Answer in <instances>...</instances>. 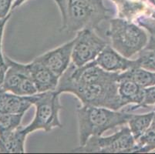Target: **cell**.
Instances as JSON below:
<instances>
[{
  "mask_svg": "<svg viewBox=\"0 0 155 154\" xmlns=\"http://www.w3.org/2000/svg\"><path fill=\"white\" fill-rule=\"evenodd\" d=\"M56 91L60 94L73 93L84 105L105 107L113 110L124 107L119 95L117 80L79 84L60 77Z\"/></svg>",
  "mask_w": 155,
  "mask_h": 154,
  "instance_id": "obj_3",
  "label": "cell"
},
{
  "mask_svg": "<svg viewBox=\"0 0 155 154\" xmlns=\"http://www.w3.org/2000/svg\"><path fill=\"white\" fill-rule=\"evenodd\" d=\"M120 77L130 79L142 88L155 86V72L145 70L141 67H135L120 73Z\"/></svg>",
  "mask_w": 155,
  "mask_h": 154,
  "instance_id": "obj_16",
  "label": "cell"
},
{
  "mask_svg": "<svg viewBox=\"0 0 155 154\" xmlns=\"http://www.w3.org/2000/svg\"><path fill=\"white\" fill-rule=\"evenodd\" d=\"M12 2L13 0H0V19L5 18L9 15Z\"/></svg>",
  "mask_w": 155,
  "mask_h": 154,
  "instance_id": "obj_23",
  "label": "cell"
},
{
  "mask_svg": "<svg viewBox=\"0 0 155 154\" xmlns=\"http://www.w3.org/2000/svg\"><path fill=\"white\" fill-rule=\"evenodd\" d=\"M154 116L148 129L136 141L135 152H149L155 149V107Z\"/></svg>",
  "mask_w": 155,
  "mask_h": 154,
  "instance_id": "obj_18",
  "label": "cell"
},
{
  "mask_svg": "<svg viewBox=\"0 0 155 154\" xmlns=\"http://www.w3.org/2000/svg\"><path fill=\"white\" fill-rule=\"evenodd\" d=\"M7 69H8V66L7 65H1L0 64V87L3 83L4 78H5V72H6Z\"/></svg>",
  "mask_w": 155,
  "mask_h": 154,
  "instance_id": "obj_24",
  "label": "cell"
},
{
  "mask_svg": "<svg viewBox=\"0 0 155 154\" xmlns=\"http://www.w3.org/2000/svg\"><path fill=\"white\" fill-rule=\"evenodd\" d=\"M26 68L30 78L36 85L38 93H45L56 90L60 77L54 74L46 66L33 60L26 64Z\"/></svg>",
  "mask_w": 155,
  "mask_h": 154,
  "instance_id": "obj_10",
  "label": "cell"
},
{
  "mask_svg": "<svg viewBox=\"0 0 155 154\" xmlns=\"http://www.w3.org/2000/svg\"><path fill=\"white\" fill-rule=\"evenodd\" d=\"M26 0H13V3H12V10H13V9H15V8H17V7L20 6L21 5H22L23 2H26Z\"/></svg>",
  "mask_w": 155,
  "mask_h": 154,
  "instance_id": "obj_25",
  "label": "cell"
},
{
  "mask_svg": "<svg viewBox=\"0 0 155 154\" xmlns=\"http://www.w3.org/2000/svg\"><path fill=\"white\" fill-rule=\"evenodd\" d=\"M118 92L124 106L131 103L139 105L143 101V88L130 79L120 77V75Z\"/></svg>",
  "mask_w": 155,
  "mask_h": 154,
  "instance_id": "obj_13",
  "label": "cell"
},
{
  "mask_svg": "<svg viewBox=\"0 0 155 154\" xmlns=\"http://www.w3.org/2000/svg\"><path fill=\"white\" fill-rule=\"evenodd\" d=\"M60 97V93L56 90L38 93V98L34 103V119L30 124L22 126V131L26 135L39 129L48 133L55 128L63 127L60 120V112L63 110Z\"/></svg>",
  "mask_w": 155,
  "mask_h": 154,
  "instance_id": "obj_5",
  "label": "cell"
},
{
  "mask_svg": "<svg viewBox=\"0 0 155 154\" xmlns=\"http://www.w3.org/2000/svg\"><path fill=\"white\" fill-rule=\"evenodd\" d=\"M38 93L32 96H19L0 90V113L25 114L31 106L34 105Z\"/></svg>",
  "mask_w": 155,
  "mask_h": 154,
  "instance_id": "obj_11",
  "label": "cell"
},
{
  "mask_svg": "<svg viewBox=\"0 0 155 154\" xmlns=\"http://www.w3.org/2000/svg\"><path fill=\"white\" fill-rule=\"evenodd\" d=\"M134 22L147 29L151 36H155V8L149 6Z\"/></svg>",
  "mask_w": 155,
  "mask_h": 154,
  "instance_id": "obj_20",
  "label": "cell"
},
{
  "mask_svg": "<svg viewBox=\"0 0 155 154\" xmlns=\"http://www.w3.org/2000/svg\"><path fill=\"white\" fill-rule=\"evenodd\" d=\"M72 51V63L80 67L97 59L101 51L108 44L94 29H84L77 32Z\"/></svg>",
  "mask_w": 155,
  "mask_h": 154,
  "instance_id": "obj_7",
  "label": "cell"
},
{
  "mask_svg": "<svg viewBox=\"0 0 155 154\" xmlns=\"http://www.w3.org/2000/svg\"><path fill=\"white\" fill-rule=\"evenodd\" d=\"M153 116L154 111L145 114H132L127 123L135 140H137L148 129L153 120Z\"/></svg>",
  "mask_w": 155,
  "mask_h": 154,
  "instance_id": "obj_15",
  "label": "cell"
},
{
  "mask_svg": "<svg viewBox=\"0 0 155 154\" xmlns=\"http://www.w3.org/2000/svg\"><path fill=\"white\" fill-rule=\"evenodd\" d=\"M26 135L22 126L10 132L0 134V153H23Z\"/></svg>",
  "mask_w": 155,
  "mask_h": 154,
  "instance_id": "obj_12",
  "label": "cell"
},
{
  "mask_svg": "<svg viewBox=\"0 0 155 154\" xmlns=\"http://www.w3.org/2000/svg\"><path fill=\"white\" fill-rule=\"evenodd\" d=\"M138 67L155 72V36H150L143 49L138 53L136 59Z\"/></svg>",
  "mask_w": 155,
  "mask_h": 154,
  "instance_id": "obj_17",
  "label": "cell"
},
{
  "mask_svg": "<svg viewBox=\"0 0 155 154\" xmlns=\"http://www.w3.org/2000/svg\"><path fill=\"white\" fill-rule=\"evenodd\" d=\"M24 114L0 113V134L10 132L21 126Z\"/></svg>",
  "mask_w": 155,
  "mask_h": 154,
  "instance_id": "obj_19",
  "label": "cell"
},
{
  "mask_svg": "<svg viewBox=\"0 0 155 154\" xmlns=\"http://www.w3.org/2000/svg\"><path fill=\"white\" fill-rule=\"evenodd\" d=\"M73 39L53 50L48 51L44 54L35 58L34 60L44 65L59 77L67 71L72 60Z\"/></svg>",
  "mask_w": 155,
  "mask_h": 154,
  "instance_id": "obj_8",
  "label": "cell"
},
{
  "mask_svg": "<svg viewBox=\"0 0 155 154\" xmlns=\"http://www.w3.org/2000/svg\"><path fill=\"white\" fill-rule=\"evenodd\" d=\"M135 150L136 140L129 127L124 126L109 136H91L84 146H80L73 151L76 152L126 153L135 152Z\"/></svg>",
  "mask_w": 155,
  "mask_h": 154,
  "instance_id": "obj_6",
  "label": "cell"
},
{
  "mask_svg": "<svg viewBox=\"0 0 155 154\" xmlns=\"http://www.w3.org/2000/svg\"><path fill=\"white\" fill-rule=\"evenodd\" d=\"M117 8L119 18L134 22L148 5L147 0H112Z\"/></svg>",
  "mask_w": 155,
  "mask_h": 154,
  "instance_id": "obj_14",
  "label": "cell"
},
{
  "mask_svg": "<svg viewBox=\"0 0 155 154\" xmlns=\"http://www.w3.org/2000/svg\"><path fill=\"white\" fill-rule=\"evenodd\" d=\"M147 1L149 3H150L151 5H154V6H155V0H147Z\"/></svg>",
  "mask_w": 155,
  "mask_h": 154,
  "instance_id": "obj_26",
  "label": "cell"
},
{
  "mask_svg": "<svg viewBox=\"0 0 155 154\" xmlns=\"http://www.w3.org/2000/svg\"><path fill=\"white\" fill-rule=\"evenodd\" d=\"M95 61L106 71L112 73H121L133 68L138 67L136 59L131 60L124 57L109 44L107 45L100 53Z\"/></svg>",
  "mask_w": 155,
  "mask_h": 154,
  "instance_id": "obj_9",
  "label": "cell"
},
{
  "mask_svg": "<svg viewBox=\"0 0 155 154\" xmlns=\"http://www.w3.org/2000/svg\"><path fill=\"white\" fill-rule=\"evenodd\" d=\"M62 17L60 32H77L84 29H97L110 18V10L103 0H54Z\"/></svg>",
  "mask_w": 155,
  "mask_h": 154,
  "instance_id": "obj_1",
  "label": "cell"
},
{
  "mask_svg": "<svg viewBox=\"0 0 155 154\" xmlns=\"http://www.w3.org/2000/svg\"><path fill=\"white\" fill-rule=\"evenodd\" d=\"M153 104H155V86L143 88V99L141 103L139 105L133 106L130 108L126 109L124 111L130 113L140 107H147L148 106L153 105Z\"/></svg>",
  "mask_w": 155,
  "mask_h": 154,
  "instance_id": "obj_21",
  "label": "cell"
},
{
  "mask_svg": "<svg viewBox=\"0 0 155 154\" xmlns=\"http://www.w3.org/2000/svg\"><path fill=\"white\" fill-rule=\"evenodd\" d=\"M11 15L12 13H9L5 18L0 19V64L1 65H6L5 63V58H4L3 55H2V37H3V32L4 29H5V25L7 23V22L10 19Z\"/></svg>",
  "mask_w": 155,
  "mask_h": 154,
  "instance_id": "obj_22",
  "label": "cell"
},
{
  "mask_svg": "<svg viewBox=\"0 0 155 154\" xmlns=\"http://www.w3.org/2000/svg\"><path fill=\"white\" fill-rule=\"evenodd\" d=\"M80 146H84L91 136H102L106 131L127 123L132 114L91 105L78 106L76 110Z\"/></svg>",
  "mask_w": 155,
  "mask_h": 154,
  "instance_id": "obj_2",
  "label": "cell"
},
{
  "mask_svg": "<svg viewBox=\"0 0 155 154\" xmlns=\"http://www.w3.org/2000/svg\"><path fill=\"white\" fill-rule=\"evenodd\" d=\"M106 35L110 46L124 57L131 58L142 50L149 39L147 34L135 22L121 18L109 20Z\"/></svg>",
  "mask_w": 155,
  "mask_h": 154,
  "instance_id": "obj_4",
  "label": "cell"
}]
</instances>
